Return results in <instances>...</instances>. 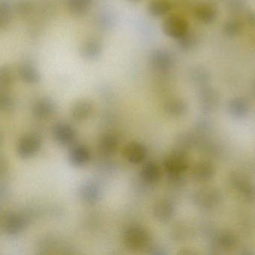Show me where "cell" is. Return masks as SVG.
I'll return each instance as SVG.
<instances>
[{
  "label": "cell",
  "mask_w": 255,
  "mask_h": 255,
  "mask_svg": "<svg viewBox=\"0 0 255 255\" xmlns=\"http://www.w3.org/2000/svg\"><path fill=\"white\" fill-rule=\"evenodd\" d=\"M16 104L13 97L7 92H2L0 95V110L5 113L14 111Z\"/></svg>",
  "instance_id": "cell-27"
},
{
  "label": "cell",
  "mask_w": 255,
  "mask_h": 255,
  "mask_svg": "<svg viewBox=\"0 0 255 255\" xmlns=\"http://www.w3.org/2000/svg\"><path fill=\"white\" fill-rule=\"evenodd\" d=\"M53 135L58 144L62 146H68L75 140V129L68 124L60 122L53 127Z\"/></svg>",
  "instance_id": "cell-10"
},
{
  "label": "cell",
  "mask_w": 255,
  "mask_h": 255,
  "mask_svg": "<svg viewBox=\"0 0 255 255\" xmlns=\"http://www.w3.org/2000/svg\"><path fill=\"white\" fill-rule=\"evenodd\" d=\"M92 4V0H68V9L77 16L83 15L87 13Z\"/></svg>",
  "instance_id": "cell-25"
},
{
  "label": "cell",
  "mask_w": 255,
  "mask_h": 255,
  "mask_svg": "<svg viewBox=\"0 0 255 255\" xmlns=\"http://www.w3.org/2000/svg\"><path fill=\"white\" fill-rule=\"evenodd\" d=\"M123 153L128 162L133 165H138L144 162L147 158V149L141 143L132 141L125 146Z\"/></svg>",
  "instance_id": "cell-8"
},
{
  "label": "cell",
  "mask_w": 255,
  "mask_h": 255,
  "mask_svg": "<svg viewBox=\"0 0 255 255\" xmlns=\"http://www.w3.org/2000/svg\"><path fill=\"white\" fill-rule=\"evenodd\" d=\"M41 140L35 134H27L19 140L17 145V153L22 159L33 157L39 152Z\"/></svg>",
  "instance_id": "cell-4"
},
{
  "label": "cell",
  "mask_w": 255,
  "mask_h": 255,
  "mask_svg": "<svg viewBox=\"0 0 255 255\" xmlns=\"http://www.w3.org/2000/svg\"><path fill=\"white\" fill-rule=\"evenodd\" d=\"M165 111L168 116L179 117L186 113L187 105L181 99L170 100L165 104Z\"/></svg>",
  "instance_id": "cell-24"
},
{
  "label": "cell",
  "mask_w": 255,
  "mask_h": 255,
  "mask_svg": "<svg viewBox=\"0 0 255 255\" xmlns=\"http://www.w3.org/2000/svg\"><path fill=\"white\" fill-rule=\"evenodd\" d=\"M89 149L83 144L74 146L68 153L70 163L75 167H83L90 161Z\"/></svg>",
  "instance_id": "cell-14"
},
{
  "label": "cell",
  "mask_w": 255,
  "mask_h": 255,
  "mask_svg": "<svg viewBox=\"0 0 255 255\" xmlns=\"http://www.w3.org/2000/svg\"><path fill=\"white\" fill-rule=\"evenodd\" d=\"M193 76L195 81L198 83H205L208 80L207 72L203 69H197V71H195V72L193 73Z\"/></svg>",
  "instance_id": "cell-34"
},
{
  "label": "cell",
  "mask_w": 255,
  "mask_h": 255,
  "mask_svg": "<svg viewBox=\"0 0 255 255\" xmlns=\"http://www.w3.org/2000/svg\"><path fill=\"white\" fill-rule=\"evenodd\" d=\"M237 188H238L239 192L245 198L249 200L255 199V189L250 183L246 181H238L237 182Z\"/></svg>",
  "instance_id": "cell-30"
},
{
  "label": "cell",
  "mask_w": 255,
  "mask_h": 255,
  "mask_svg": "<svg viewBox=\"0 0 255 255\" xmlns=\"http://www.w3.org/2000/svg\"><path fill=\"white\" fill-rule=\"evenodd\" d=\"M215 243L220 249H231L237 244V239L231 233H222L215 239Z\"/></svg>",
  "instance_id": "cell-26"
},
{
  "label": "cell",
  "mask_w": 255,
  "mask_h": 255,
  "mask_svg": "<svg viewBox=\"0 0 255 255\" xmlns=\"http://www.w3.org/2000/svg\"><path fill=\"white\" fill-rule=\"evenodd\" d=\"M102 189L98 183L94 181H86L82 183L78 189V196L85 204L92 205L101 201Z\"/></svg>",
  "instance_id": "cell-6"
},
{
  "label": "cell",
  "mask_w": 255,
  "mask_h": 255,
  "mask_svg": "<svg viewBox=\"0 0 255 255\" xmlns=\"http://www.w3.org/2000/svg\"><path fill=\"white\" fill-rule=\"evenodd\" d=\"M200 103L204 111H214L219 104V95L212 88H203L200 93Z\"/></svg>",
  "instance_id": "cell-18"
},
{
  "label": "cell",
  "mask_w": 255,
  "mask_h": 255,
  "mask_svg": "<svg viewBox=\"0 0 255 255\" xmlns=\"http://www.w3.org/2000/svg\"><path fill=\"white\" fill-rule=\"evenodd\" d=\"M140 176L143 181L148 184H154L160 180L162 171L156 162L149 161L141 167Z\"/></svg>",
  "instance_id": "cell-19"
},
{
  "label": "cell",
  "mask_w": 255,
  "mask_h": 255,
  "mask_svg": "<svg viewBox=\"0 0 255 255\" xmlns=\"http://www.w3.org/2000/svg\"><path fill=\"white\" fill-rule=\"evenodd\" d=\"M195 205L205 210L216 207L222 201V195L217 189L205 188L198 191L194 196Z\"/></svg>",
  "instance_id": "cell-5"
},
{
  "label": "cell",
  "mask_w": 255,
  "mask_h": 255,
  "mask_svg": "<svg viewBox=\"0 0 255 255\" xmlns=\"http://www.w3.org/2000/svg\"><path fill=\"white\" fill-rule=\"evenodd\" d=\"M164 167L170 178H177L187 169L188 161L183 152L177 150L165 158Z\"/></svg>",
  "instance_id": "cell-3"
},
{
  "label": "cell",
  "mask_w": 255,
  "mask_h": 255,
  "mask_svg": "<svg viewBox=\"0 0 255 255\" xmlns=\"http://www.w3.org/2000/svg\"><path fill=\"white\" fill-rule=\"evenodd\" d=\"M214 175V166L208 162H198L192 170V177L195 181L200 183L209 181Z\"/></svg>",
  "instance_id": "cell-17"
},
{
  "label": "cell",
  "mask_w": 255,
  "mask_h": 255,
  "mask_svg": "<svg viewBox=\"0 0 255 255\" xmlns=\"http://www.w3.org/2000/svg\"><path fill=\"white\" fill-rule=\"evenodd\" d=\"M194 14L197 20L201 23L209 24L216 20L217 17V9L213 4L201 2L195 7Z\"/></svg>",
  "instance_id": "cell-16"
},
{
  "label": "cell",
  "mask_w": 255,
  "mask_h": 255,
  "mask_svg": "<svg viewBox=\"0 0 255 255\" xmlns=\"http://www.w3.org/2000/svg\"><path fill=\"white\" fill-rule=\"evenodd\" d=\"M10 21V11L8 5L6 3H1L0 7V23L1 26L3 27L8 24Z\"/></svg>",
  "instance_id": "cell-32"
},
{
  "label": "cell",
  "mask_w": 255,
  "mask_h": 255,
  "mask_svg": "<svg viewBox=\"0 0 255 255\" xmlns=\"http://www.w3.org/2000/svg\"><path fill=\"white\" fill-rule=\"evenodd\" d=\"M149 253L151 254V255H164L165 252L161 248L158 247V246H153V247L149 249Z\"/></svg>",
  "instance_id": "cell-35"
},
{
  "label": "cell",
  "mask_w": 255,
  "mask_h": 255,
  "mask_svg": "<svg viewBox=\"0 0 255 255\" xmlns=\"http://www.w3.org/2000/svg\"><path fill=\"white\" fill-rule=\"evenodd\" d=\"M102 44L98 38H92L86 40L80 49V56L86 60H95L101 56Z\"/></svg>",
  "instance_id": "cell-15"
},
{
  "label": "cell",
  "mask_w": 255,
  "mask_h": 255,
  "mask_svg": "<svg viewBox=\"0 0 255 255\" xmlns=\"http://www.w3.org/2000/svg\"><path fill=\"white\" fill-rule=\"evenodd\" d=\"M152 66L156 71H167L174 65L172 56L166 50H157L153 52L150 58Z\"/></svg>",
  "instance_id": "cell-12"
},
{
  "label": "cell",
  "mask_w": 255,
  "mask_h": 255,
  "mask_svg": "<svg viewBox=\"0 0 255 255\" xmlns=\"http://www.w3.org/2000/svg\"><path fill=\"white\" fill-rule=\"evenodd\" d=\"M119 138L114 134L107 133L103 135L98 143L100 153L104 156H111L114 154L119 147Z\"/></svg>",
  "instance_id": "cell-20"
},
{
  "label": "cell",
  "mask_w": 255,
  "mask_h": 255,
  "mask_svg": "<svg viewBox=\"0 0 255 255\" xmlns=\"http://www.w3.org/2000/svg\"><path fill=\"white\" fill-rule=\"evenodd\" d=\"M129 1H130V2H138V1H139V0H129Z\"/></svg>",
  "instance_id": "cell-37"
},
{
  "label": "cell",
  "mask_w": 255,
  "mask_h": 255,
  "mask_svg": "<svg viewBox=\"0 0 255 255\" xmlns=\"http://www.w3.org/2000/svg\"><path fill=\"white\" fill-rule=\"evenodd\" d=\"M2 225L5 234L10 236H17L24 231L27 222L22 215L10 213L5 215L2 219Z\"/></svg>",
  "instance_id": "cell-7"
},
{
  "label": "cell",
  "mask_w": 255,
  "mask_h": 255,
  "mask_svg": "<svg viewBox=\"0 0 255 255\" xmlns=\"http://www.w3.org/2000/svg\"><path fill=\"white\" fill-rule=\"evenodd\" d=\"M175 206L171 200L163 198L153 206V214L155 219L161 223H167L174 217Z\"/></svg>",
  "instance_id": "cell-9"
},
{
  "label": "cell",
  "mask_w": 255,
  "mask_h": 255,
  "mask_svg": "<svg viewBox=\"0 0 255 255\" xmlns=\"http://www.w3.org/2000/svg\"><path fill=\"white\" fill-rule=\"evenodd\" d=\"M162 30L169 38L179 40L189 32V23L181 16H170L163 22Z\"/></svg>",
  "instance_id": "cell-2"
},
{
  "label": "cell",
  "mask_w": 255,
  "mask_h": 255,
  "mask_svg": "<svg viewBox=\"0 0 255 255\" xmlns=\"http://www.w3.org/2000/svg\"><path fill=\"white\" fill-rule=\"evenodd\" d=\"M249 104L243 98H234L231 100L228 105V111L233 117L241 119L247 116L249 113Z\"/></svg>",
  "instance_id": "cell-22"
},
{
  "label": "cell",
  "mask_w": 255,
  "mask_h": 255,
  "mask_svg": "<svg viewBox=\"0 0 255 255\" xmlns=\"http://www.w3.org/2000/svg\"><path fill=\"white\" fill-rule=\"evenodd\" d=\"M242 0H231L230 2L229 8L231 12L237 14L240 12L244 8Z\"/></svg>",
  "instance_id": "cell-33"
},
{
  "label": "cell",
  "mask_w": 255,
  "mask_h": 255,
  "mask_svg": "<svg viewBox=\"0 0 255 255\" xmlns=\"http://www.w3.org/2000/svg\"><path fill=\"white\" fill-rule=\"evenodd\" d=\"M242 23L240 20L231 19L224 25V32L228 36L234 37L242 32Z\"/></svg>",
  "instance_id": "cell-28"
},
{
  "label": "cell",
  "mask_w": 255,
  "mask_h": 255,
  "mask_svg": "<svg viewBox=\"0 0 255 255\" xmlns=\"http://www.w3.org/2000/svg\"><path fill=\"white\" fill-rule=\"evenodd\" d=\"M57 107L50 98H44L38 100L34 104L32 113L35 117L40 119H46L51 117L56 113Z\"/></svg>",
  "instance_id": "cell-11"
},
{
  "label": "cell",
  "mask_w": 255,
  "mask_h": 255,
  "mask_svg": "<svg viewBox=\"0 0 255 255\" xmlns=\"http://www.w3.org/2000/svg\"><path fill=\"white\" fill-rule=\"evenodd\" d=\"M172 9L171 0H150L148 11L152 16L161 17L168 14Z\"/></svg>",
  "instance_id": "cell-23"
},
{
  "label": "cell",
  "mask_w": 255,
  "mask_h": 255,
  "mask_svg": "<svg viewBox=\"0 0 255 255\" xmlns=\"http://www.w3.org/2000/svg\"><path fill=\"white\" fill-rule=\"evenodd\" d=\"M195 44H196V39L195 37L188 33L184 37L179 39V44L183 50H190L195 47Z\"/></svg>",
  "instance_id": "cell-31"
},
{
  "label": "cell",
  "mask_w": 255,
  "mask_h": 255,
  "mask_svg": "<svg viewBox=\"0 0 255 255\" xmlns=\"http://www.w3.org/2000/svg\"><path fill=\"white\" fill-rule=\"evenodd\" d=\"M150 234L141 227H129L124 231V243L130 250L139 251L145 249L150 244Z\"/></svg>",
  "instance_id": "cell-1"
},
{
  "label": "cell",
  "mask_w": 255,
  "mask_h": 255,
  "mask_svg": "<svg viewBox=\"0 0 255 255\" xmlns=\"http://www.w3.org/2000/svg\"><path fill=\"white\" fill-rule=\"evenodd\" d=\"M14 74L8 67H2L0 70V86L2 89L10 87L14 83Z\"/></svg>",
  "instance_id": "cell-29"
},
{
  "label": "cell",
  "mask_w": 255,
  "mask_h": 255,
  "mask_svg": "<svg viewBox=\"0 0 255 255\" xmlns=\"http://www.w3.org/2000/svg\"><path fill=\"white\" fill-rule=\"evenodd\" d=\"M18 74L20 79L27 84H36L41 79V75L38 69L32 64L27 62L21 64L19 66Z\"/></svg>",
  "instance_id": "cell-21"
},
{
  "label": "cell",
  "mask_w": 255,
  "mask_h": 255,
  "mask_svg": "<svg viewBox=\"0 0 255 255\" xmlns=\"http://www.w3.org/2000/svg\"><path fill=\"white\" fill-rule=\"evenodd\" d=\"M247 22L250 26L255 27V11H250L248 14Z\"/></svg>",
  "instance_id": "cell-36"
},
{
  "label": "cell",
  "mask_w": 255,
  "mask_h": 255,
  "mask_svg": "<svg viewBox=\"0 0 255 255\" xmlns=\"http://www.w3.org/2000/svg\"><path fill=\"white\" fill-rule=\"evenodd\" d=\"M93 104L86 99L78 100L71 107V117L77 122H83L90 118L93 113Z\"/></svg>",
  "instance_id": "cell-13"
}]
</instances>
